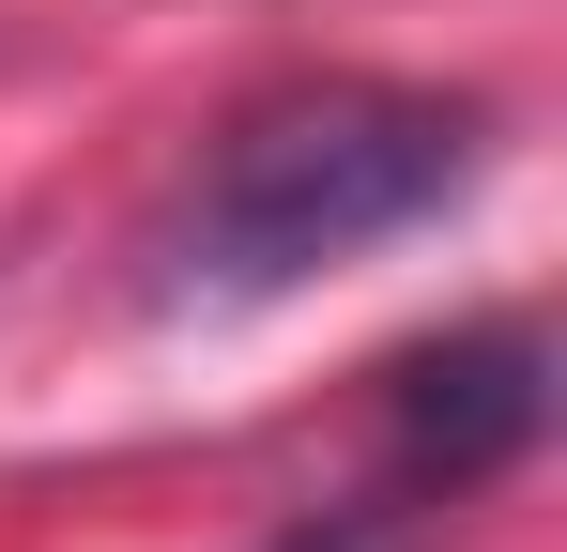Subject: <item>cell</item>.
<instances>
[{"mask_svg": "<svg viewBox=\"0 0 567 552\" xmlns=\"http://www.w3.org/2000/svg\"><path fill=\"white\" fill-rule=\"evenodd\" d=\"M475 154H491L475 92H414V78L261 92V108L199 154V184L169 200L154 292H169V307H277V292H307L322 262L430 231L475 184Z\"/></svg>", "mask_w": 567, "mask_h": 552, "instance_id": "6da1fadb", "label": "cell"}, {"mask_svg": "<svg viewBox=\"0 0 567 552\" xmlns=\"http://www.w3.org/2000/svg\"><path fill=\"white\" fill-rule=\"evenodd\" d=\"M383 430H399V476H414V491L506 476V460L553 430V354H537V323H461V338L399 354L383 368Z\"/></svg>", "mask_w": 567, "mask_h": 552, "instance_id": "7a4b0ae2", "label": "cell"}, {"mask_svg": "<svg viewBox=\"0 0 567 552\" xmlns=\"http://www.w3.org/2000/svg\"><path fill=\"white\" fill-rule=\"evenodd\" d=\"M277 552H383L369 522H307V538H277Z\"/></svg>", "mask_w": 567, "mask_h": 552, "instance_id": "3957f363", "label": "cell"}]
</instances>
